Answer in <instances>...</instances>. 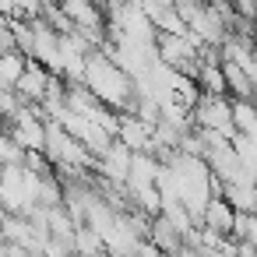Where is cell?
I'll return each mask as SVG.
<instances>
[{
    "mask_svg": "<svg viewBox=\"0 0 257 257\" xmlns=\"http://www.w3.org/2000/svg\"><path fill=\"white\" fill-rule=\"evenodd\" d=\"M99 102H106L113 113H131L134 106V81L123 74V67H116L109 60L106 50H88L85 67H81V81Z\"/></svg>",
    "mask_w": 257,
    "mask_h": 257,
    "instance_id": "obj_1",
    "label": "cell"
},
{
    "mask_svg": "<svg viewBox=\"0 0 257 257\" xmlns=\"http://www.w3.org/2000/svg\"><path fill=\"white\" fill-rule=\"evenodd\" d=\"M53 78H57V74H50L39 60H29L25 71H22V78L15 81V95L22 99V106H39V102L46 99Z\"/></svg>",
    "mask_w": 257,
    "mask_h": 257,
    "instance_id": "obj_2",
    "label": "cell"
},
{
    "mask_svg": "<svg viewBox=\"0 0 257 257\" xmlns=\"http://www.w3.org/2000/svg\"><path fill=\"white\" fill-rule=\"evenodd\" d=\"M201 229H208V232H218V236H232V225H236V208H229L225 204V197H211L208 201V208H204V215H201V222H197Z\"/></svg>",
    "mask_w": 257,
    "mask_h": 257,
    "instance_id": "obj_3",
    "label": "cell"
},
{
    "mask_svg": "<svg viewBox=\"0 0 257 257\" xmlns=\"http://www.w3.org/2000/svg\"><path fill=\"white\" fill-rule=\"evenodd\" d=\"M232 123H236V134L257 138V102L253 99H232Z\"/></svg>",
    "mask_w": 257,
    "mask_h": 257,
    "instance_id": "obj_4",
    "label": "cell"
},
{
    "mask_svg": "<svg viewBox=\"0 0 257 257\" xmlns=\"http://www.w3.org/2000/svg\"><path fill=\"white\" fill-rule=\"evenodd\" d=\"M25 64H29V57L22 50H4V53H0V85L15 88V81L22 78Z\"/></svg>",
    "mask_w": 257,
    "mask_h": 257,
    "instance_id": "obj_5",
    "label": "cell"
},
{
    "mask_svg": "<svg viewBox=\"0 0 257 257\" xmlns=\"http://www.w3.org/2000/svg\"><path fill=\"white\" fill-rule=\"evenodd\" d=\"M134 257H169V253H166V250H159L152 239H141V246L134 250Z\"/></svg>",
    "mask_w": 257,
    "mask_h": 257,
    "instance_id": "obj_6",
    "label": "cell"
}]
</instances>
